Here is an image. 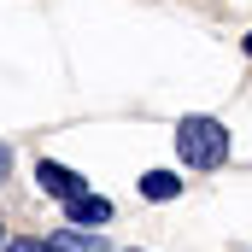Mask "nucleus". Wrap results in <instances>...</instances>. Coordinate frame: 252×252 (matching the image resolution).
<instances>
[{
  "instance_id": "nucleus-1",
  "label": "nucleus",
  "mask_w": 252,
  "mask_h": 252,
  "mask_svg": "<svg viewBox=\"0 0 252 252\" xmlns=\"http://www.w3.org/2000/svg\"><path fill=\"white\" fill-rule=\"evenodd\" d=\"M176 153L193 170H217L229 158V129L217 124V118H182L176 124Z\"/></svg>"
},
{
  "instance_id": "nucleus-2",
  "label": "nucleus",
  "mask_w": 252,
  "mask_h": 252,
  "mask_svg": "<svg viewBox=\"0 0 252 252\" xmlns=\"http://www.w3.org/2000/svg\"><path fill=\"white\" fill-rule=\"evenodd\" d=\"M64 217L76 223V229H106L112 223V199H100V193H76V199H64Z\"/></svg>"
},
{
  "instance_id": "nucleus-3",
  "label": "nucleus",
  "mask_w": 252,
  "mask_h": 252,
  "mask_svg": "<svg viewBox=\"0 0 252 252\" xmlns=\"http://www.w3.org/2000/svg\"><path fill=\"white\" fill-rule=\"evenodd\" d=\"M35 182H41V193H53V199H76V193H82V176L64 170V164H53V158L35 164Z\"/></svg>"
},
{
  "instance_id": "nucleus-4",
  "label": "nucleus",
  "mask_w": 252,
  "mask_h": 252,
  "mask_svg": "<svg viewBox=\"0 0 252 252\" xmlns=\"http://www.w3.org/2000/svg\"><path fill=\"white\" fill-rule=\"evenodd\" d=\"M141 193H147V199H176V193H182V176H170V170H147V176H141Z\"/></svg>"
},
{
  "instance_id": "nucleus-5",
  "label": "nucleus",
  "mask_w": 252,
  "mask_h": 252,
  "mask_svg": "<svg viewBox=\"0 0 252 252\" xmlns=\"http://www.w3.org/2000/svg\"><path fill=\"white\" fill-rule=\"evenodd\" d=\"M0 252H70L59 241H0Z\"/></svg>"
},
{
  "instance_id": "nucleus-6",
  "label": "nucleus",
  "mask_w": 252,
  "mask_h": 252,
  "mask_svg": "<svg viewBox=\"0 0 252 252\" xmlns=\"http://www.w3.org/2000/svg\"><path fill=\"white\" fill-rule=\"evenodd\" d=\"M0 170H6V147H0Z\"/></svg>"
},
{
  "instance_id": "nucleus-7",
  "label": "nucleus",
  "mask_w": 252,
  "mask_h": 252,
  "mask_svg": "<svg viewBox=\"0 0 252 252\" xmlns=\"http://www.w3.org/2000/svg\"><path fill=\"white\" fill-rule=\"evenodd\" d=\"M247 53H252V35H247Z\"/></svg>"
}]
</instances>
